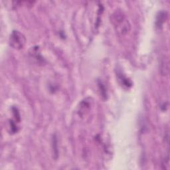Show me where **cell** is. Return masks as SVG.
I'll list each match as a JSON object with an SVG mask.
<instances>
[{"mask_svg":"<svg viewBox=\"0 0 170 170\" xmlns=\"http://www.w3.org/2000/svg\"><path fill=\"white\" fill-rule=\"evenodd\" d=\"M26 38L25 35L19 31H13L10 37L11 47L17 50H20L25 45Z\"/></svg>","mask_w":170,"mask_h":170,"instance_id":"obj_2","label":"cell"},{"mask_svg":"<svg viewBox=\"0 0 170 170\" xmlns=\"http://www.w3.org/2000/svg\"><path fill=\"white\" fill-rule=\"evenodd\" d=\"M111 21L116 32L120 35H126L130 30V22L122 10L115 11L111 15Z\"/></svg>","mask_w":170,"mask_h":170,"instance_id":"obj_1","label":"cell"},{"mask_svg":"<svg viewBox=\"0 0 170 170\" xmlns=\"http://www.w3.org/2000/svg\"><path fill=\"white\" fill-rule=\"evenodd\" d=\"M53 152H54L55 159H57L58 158V147H57V137L54 136L53 138Z\"/></svg>","mask_w":170,"mask_h":170,"instance_id":"obj_6","label":"cell"},{"mask_svg":"<svg viewBox=\"0 0 170 170\" xmlns=\"http://www.w3.org/2000/svg\"><path fill=\"white\" fill-rule=\"evenodd\" d=\"M10 126H11V132L13 133H15L17 132V126H16V124L13 122V121H11L10 122Z\"/></svg>","mask_w":170,"mask_h":170,"instance_id":"obj_9","label":"cell"},{"mask_svg":"<svg viewBox=\"0 0 170 170\" xmlns=\"http://www.w3.org/2000/svg\"><path fill=\"white\" fill-rule=\"evenodd\" d=\"M98 86H99V89L101 93V95L104 97V99H106L107 98V92H106V89L104 86V84L102 83L101 81H99L98 83Z\"/></svg>","mask_w":170,"mask_h":170,"instance_id":"obj_7","label":"cell"},{"mask_svg":"<svg viewBox=\"0 0 170 170\" xmlns=\"http://www.w3.org/2000/svg\"><path fill=\"white\" fill-rule=\"evenodd\" d=\"M118 79L119 81L121 83V84L123 85V86L126 87L127 88H129L132 87V83L130 80L128 79H127L124 74H122V73H118Z\"/></svg>","mask_w":170,"mask_h":170,"instance_id":"obj_4","label":"cell"},{"mask_svg":"<svg viewBox=\"0 0 170 170\" xmlns=\"http://www.w3.org/2000/svg\"><path fill=\"white\" fill-rule=\"evenodd\" d=\"M161 73L163 75H168L169 74L168 59H164L161 62Z\"/></svg>","mask_w":170,"mask_h":170,"instance_id":"obj_5","label":"cell"},{"mask_svg":"<svg viewBox=\"0 0 170 170\" xmlns=\"http://www.w3.org/2000/svg\"><path fill=\"white\" fill-rule=\"evenodd\" d=\"M168 14L167 11H159L158 13L157 17H156L155 28L158 29H162L163 28V25L165 22V21H166L168 19Z\"/></svg>","mask_w":170,"mask_h":170,"instance_id":"obj_3","label":"cell"},{"mask_svg":"<svg viewBox=\"0 0 170 170\" xmlns=\"http://www.w3.org/2000/svg\"><path fill=\"white\" fill-rule=\"evenodd\" d=\"M12 112H13V116H15V118L16 119V121H18L19 122V120H20V115H19L18 110H17V108H15V107H13V108H12Z\"/></svg>","mask_w":170,"mask_h":170,"instance_id":"obj_8","label":"cell"}]
</instances>
